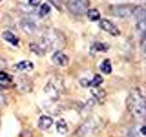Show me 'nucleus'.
Returning a JSON list of instances; mask_svg holds the SVG:
<instances>
[{
	"mask_svg": "<svg viewBox=\"0 0 146 137\" xmlns=\"http://www.w3.org/2000/svg\"><path fill=\"white\" fill-rule=\"evenodd\" d=\"M27 2H29V6L31 7H38L40 3H41V0H27Z\"/></svg>",
	"mask_w": 146,
	"mask_h": 137,
	"instance_id": "obj_23",
	"label": "nucleus"
},
{
	"mask_svg": "<svg viewBox=\"0 0 146 137\" xmlns=\"http://www.w3.org/2000/svg\"><path fill=\"white\" fill-rule=\"evenodd\" d=\"M22 30L27 35H32L36 31V25L30 19H23L20 23Z\"/></svg>",
	"mask_w": 146,
	"mask_h": 137,
	"instance_id": "obj_9",
	"label": "nucleus"
},
{
	"mask_svg": "<svg viewBox=\"0 0 146 137\" xmlns=\"http://www.w3.org/2000/svg\"><path fill=\"white\" fill-rule=\"evenodd\" d=\"M10 76L9 74H7V72H5L3 70H0V81H7V80H10Z\"/></svg>",
	"mask_w": 146,
	"mask_h": 137,
	"instance_id": "obj_22",
	"label": "nucleus"
},
{
	"mask_svg": "<svg viewBox=\"0 0 146 137\" xmlns=\"http://www.w3.org/2000/svg\"><path fill=\"white\" fill-rule=\"evenodd\" d=\"M63 81L58 77L51 78L44 87V92L51 100H57L63 91Z\"/></svg>",
	"mask_w": 146,
	"mask_h": 137,
	"instance_id": "obj_2",
	"label": "nucleus"
},
{
	"mask_svg": "<svg viewBox=\"0 0 146 137\" xmlns=\"http://www.w3.org/2000/svg\"><path fill=\"white\" fill-rule=\"evenodd\" d=\"M103 82V79L102 77L99 75V74H96L93 79L91 80H89L88 82V87H93V88H99V86H100Z\"/></svg>",
	"mask_w": 146,
	"mask_h": 137,
	"instance_id": "obj_18",
	"label": "nucleus"
},
{
	"mask_svg": "<svg viewBox=\"0 0 146 137\" xmlns=\"http://www.w3.org/2000/svg\"><path fill=\"white\" fill-rule=\"evenodd\" d=\"M0 1H2V0H0Z\"/></svg>",
	"mask_w": 146,
	"mask_h": 137,
	"instance_id": "obj_26",
	"label": "nucleus"
},
{
	"mask_svg": "<svg viewBox=\"0 0 146 137\" xmlns=\"http://www.w3.org/2000/svg\"><path fill=\"white\" fill-rule=\"evenodd\" d=\"M131 15L135 17V19L138 22L145 21L146 17V10L145 8L143 7H135L132 8L131 10Z\"/></svg>",
	"mask_w": 146,
	"mask_h": 137,
	"instance_id": "obj_10",
	"label": "nucleus"
},
{
	"mask_svg": "<svg viewBox=\"0 0 146 137\" xmlns=\"http://www.w3.org/2000/svg\"><path fill=\"white\" fill-rule=\"evenodd\" d=\"M87 17L90 20V21H97L100 18V13L98 9L95 8H91L87 10Z\"/></svg>",
	"mask_w": 146,
	"mask_h": 137,
	"instance_id": "obj_17",
	"label": "nucleus"
},
{
	"mask_svg": "<svg viewBox=\"0 0 146 137\" xmlns=\"http://www.w3.org/2000/svg\"><path fill=\"white\" fill-rule=\"evenodd\" d=\"M0 122H1V114H0Z\"/></svg>",
	"mask_w": 146,
	"mask_h": 137,
	"instance_id": "obj_25",
	"label": "nucleus"
},
{
	"mask_svg": "<svg viewBox=\"0 0 146 137\" xmlns=\"http://www.w3.org/2000/svg\"><path fill=\"white\" fill-rule=\"evenodd\" d=\"M126 107L128 112L133 117L138 119L145 117V98L139 89H133L130 91L126 99Z\"/></svg>",
	"mask_w": 146,
	"mask_h": 137,
	"instance_id": "obj_1",
	"label": "nucleus"
},
{
	"mask_svg": "<svg viewBox=\"0 0 146 137\" xmlns=\"http://www.w3.org/2000/svg\"><path fill=\"white\" fill-rule=\"evenodd\" d=\"M15 68L18 71H31L34 68V65L29 61H23L17 63Z\"/></svg>",
	"mask_w": 146,
	"mask_h": 137,
	"instance_id": "obj_13",
	"label": "nucleus"
},
{
	"mask_svg": "<svg viewBox=\"0 0 146 137\" xmlns=\"http://www.w3.org/2000/svg\"><path fill=\"white\" fill-rule=\"evenodd\" d=\"M99 126V122L97 119L95 118H90L88 121L85 122L83 124L80 125L77 130V135L79 137H85L87 135L90 134L91 132H95Z\"/></svg>",
	"mask_w": 146,
	"mask_h": 137,
	"instance_id": "obj_4",
	"label": "nucleus"
},
{
	"mask_svg": "<svg viewBox=\"0 0 146 137\" xmlns=\"http://www.w3.org/2000/svg\"><path fill=\"white\" fill-rule=\"evenodd\" d=\"M6 67H7V61L2 57H0V70H2V68Z\"/></svg>",
	"mask_w": 146,
	"mask_h": 137,
	"instance_id": "obj_24",
	"label": "nucleus"
},
{
	"mask_svg": "<svg viewBox=\"0 0 146 137\" xmlns=\"http://www.w3.org/2000/svg\"><path fill=\"white\" fill-rule=\"evenodd\" d=\"M99 26L102 30L106 31L107 33L111 34L113 37H117L121 34V32H120V30H119L118 27L114 25L112 22L106 19V18H102V19H100V21L99 23Z\"/></svg>",
	"mask_w": 146,
	"mask_h": 137,
	"instance_id": "obj_6",
	"label": "nucleus"
},
{
	"mask_svg": "<svg viewBox=\"0 0 146 137\" xmlns=\"http://www.w3.org/2000/svg\"><path fill=\"white\" fill-rule=\"evenodd\" d=\"M53 124V120L51 117L42 115L38 119V127L41 130H48Z\"/></svg>",
	"mask_w": 146,
	"mask_h": 137,
	"instance_id": "obj_11",
	"label": "nucleus"
},
{
	"mask_svg": "<svg viewBox=\"0 0 146 137\" xmlns=\"http://www.w3.org/2000/svg\"><path fill=\"white\" fill-rule=\"evenodd\" d=\"M50 10H51V8H50V7L48 6V4H43L42 6L40 7L39 8V16L41 17H43L45 16H47L48 14L50 12Z\"/></svg>",
	"mask_w": 146,
	"mask_h": 137,
	"instance_id": "obj_20",
	"label": "nucleus"
},
{
	"mask_svg": "<svg viewBox=\"0 0 146 137\" xmlns=\"http://www.w3.org/2000/svg\"><path fill=\"white\" fill-rule=\"evenodd\" d=\"M100 70L102 73L104 74H111V71H112V68H111V61L108 59H104V61L102 62L100 66Z\"/></svg>",
	"mask_w": 146,
	"mask_h": 137,
	"instance_id": "obj_15",
	"label": "nucleus"
},
{
	"mask_svg": "<svg viewBox=\"0 0 146 137\" xmlns=\"http://www.w3.org/2000/svg\"><path fill=\"white\" fill-rule=\"evenodd\" d=\"M111 14L113 16L118 17H128L129 16L131 15V10L132 8H131L128 6H117L113 7L111 8Z\"/></svg>",
	"mask_w": 146,
	"mask_h": 137,
	"instance_id": "obj_8",
	"label": "nucleus"
},
{
	"mask_svg": "<svg viewBox=\"0 0 146 137\" xmlns=\"http://www.w3.org/2000/svg\"><path fill=\"white\" fill-rule=\"evenodd\" d=\"M128 136L129 137H141L143 134H141V131H140V127H133L128 132Z\"/></svg>",
	"mask_w": 146,
	"mask_h": 137,
	"instance_id": "obj_21",
	"label": "nucleus"
},
{
	"mask_svg": "<svg viewBox=\"0 0 146 137\" xmlns=\"http://www.w3.org/2000/svg\"><path fill=\"white\" fill-rule=\"evenodd\" d=\"M96 90H91V92H92V94L94 95L95 99L97 100H102L105 97V90H100V89H97L95 88Z\"/></svg>",
	"mask_w": 146,
	"mask_h": 137,
	"instance_id": "obj_19",
	"label": "nucleus"
},
{
	"mask_svg": "<svg viewBox=\"0 0 146 137\" xmlns=\"http://www.w3.org/2000/svg\"><path fill=\"white\" fill-rule=\"evenodd\" d=\"M15 87L19 92L27 93L32 90L33 83H32V80L29 77H27V75H21L17 78Z\"/></svg>",
	"mask_w": 146,
	"mask_h": 137,
	"instance_id": "obj_5",
	"label": "nucleus"
},
{
	"mask_svg": "<svg viewBox=\"0 0 146 137\" xmlns=\"http://www.w3.org/2000/svg\"><path fill=\"white\" fill-rule=\"evenodd\" d=\"M109 49V46L105 43H102V42H95L92 44V46L90 47V54H96L97 52H106Z\"/></svg>",
	"mask_w": 146,
	"mask_h": 137,
	"instance_id": "obj_14",
	"label": "nucleus"
},
{
	"mask_svg": "<svg viewBox=\"0 0 146 137\" xmlns=\"http://www.w3.org/2000/svg\"><path fill=\"white\" fill-rule=\"evenodd\" d=\"M56 128H57V132L60 134H66L68 131L67 123H66L65 120H63V119H60V120H58L57 122Z\"/></svg>",
	"mask_w": 146,
	"mask_h": 137,
	"instance_id": "obj_16",
	"label": "nucleus"
},
{
	"mask_svg": "<svg viewBox=\"0 0 146 137\" xmlns=\"http://www.w3.org/2000/svg\"><path fill=\"white\" fill-rule=\"evenodd\" d=\"M90 5L89 0H67V7L76 16H82L88 10Z\"/></svg>",
	"mask_w": 146,
	"mask_h": 137,
	"instance_id": "obj_3",
	"label": "nucleus"
},
{
	"mask_svg": "<svg viewBox=\"0 0 146 137\" xmlns=\"http://www.w3.org/2000/svg\"><path fill=\"white\" fill-rule=\"evenodd\" d=\"M51 59L54 62V64H56L57 66H59V67H66L68 65V62H70L68 57L65 53H63L62 51H59V50H58V51H56L52 55Z\"/></svg>",
	"mask_w": 146,
	"mask_h": 137,
	"instance_id": "obj_7",
	"label": "nucleus"
},
{
	"mask_svg": "<svg viewBox=\"0 0 146 137\" xmlns=\"http://www.w3.org/2000/svg\"><path fill=\"white\" fill-rule=\"evenodd\" d=\"M2 38L8 42L9 44H11L13 46H17L19 39H17V37L16 35H14L10 30H6L2 33Z\"/></svg>",
	"mask_w": 146,
	"mask_h": 137,
	"instance_id": "obj_12",
	"label": "nucleus"
}]
</instances>
